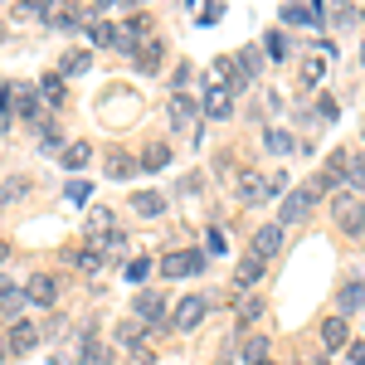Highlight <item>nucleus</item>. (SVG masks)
<instances>
[{
	"label": "nucleus",
	"instance_id": "nucleus-1",
	"mask_svg": "<svg viewBox=\"0 0 365 365\" xmlns=\"http://www.w3.org/2000/svg\"><path fill=\"white\" fill-rule=\"evenodd\" d=\"M205 312H210V302H205L200 292H185V297L170 307V327H175V331H195L200 322H205Z\"/></svg>",
	"mask_w": 365,
	"mask_h": 365
},
{
	"label": "nucleus",
	"instance_id": "nucleus-2",
	"mask_svg": "<svg viewBox=\"0 0 365 365\" xmlns=\"http://www.w3.org/2000/svg\"><path fill=\"white\" fill-rule=\"evenodd\" d=\"M132 317H137L141 327H161V317H166V297H161L156 287H141L137 302H132Z\"/></svg>",
	"mask_w": 365,
	"mask_h": 365
},
{
	"label": "nucleus",
	"instance_id": "nucleus-3",
	"mask_svg": "<svg viewBox=\"0 0 365 365\" xmlns=\"http://www.w3.org/2000/svg\"><path fill=\"white\" fill-rule=\"evenodd\" d=\"M200 268H205V253L200 249H175V253L161 258V273L166 278H185V273H200Z\"/></svg>",
	"mask_w": 365,
	"mask_h": 365
},
{
	"label": "nucleus",
	"instance_id": "nucleus-4",
	"mask_svg": "<svg viewBox=\"0 0 365 365\" xmlns=\"http://www.w3.org/2000/svg\"><path fill=\"white\" fill-rule=\"evenodd\" d=\"M25 297L34 307H54L58 302V278L54 273H29L25 278Z\"/></svg>",
	"mask_w": 365,
	"mask_h": 365
},
{
	"label": "nucleus",
	"instance_id": "nucleus-5",
	"mask_svg": "<svg viewBox=\"0 0 365 365\" xmlns=\"http://www.w3.org/2000/svg\"><path fill=\"white\" fill-rule=\"evenodd\" d=\"M200 108H205V122H229V117H234V98H229L225 83H210Z\"/></svg>",
	"mask_w": 365,
	"mask_h": 365
},
{
	"label": "nucleus",
	"instance_id": "nucleus-6",
	"mask_svg": "<svg viewBox=\"0 0 365 365\" xmlns=\"http://www.w3.org/2000/svg\"><path fill=\"white\" fill-rule=\"evenodd\" d=\"M5 341H10V361H20V356H29V351L39 346V327L20 317V322H15V327L5 331Z\"/></svg>",
	"mask_w": 365,
	"mask_h": 365
},
{
	"label": "nucleus",
	"instance_id": "nucleus-7",
	"mask_svg": "<svg viewBox=\"0 0 365 365\" xmlns=\"http://www.w3.org/2000/svg\"><path fill=\"white\" fill-rule=\"evenodd\" d=\"M312 185H302V190H292V195L282 200V210H278V225L287 229V225H302V220H307V210H312Z\"/></svg>",
	"mask_w": 365,
	"mask_h": 365
},
{
	"label": "nucleus",
	"instance_id": "nucleus-8",
	"mask_svg": "<svg viewBox=\"0 0 365 365\" xmlns=\"http://www.w3.org/2000/svg\"><path fill=\"white\" fill-rule=\"evenodd\" d=\"M166 117H170V132H185V127H190V122L200 117L195 98H185V93H170V98H166Z\"/></svg>",
	"mask_w": 365,
	"mask_h": 365
},
{
	"label": "nucleus",
	"instance_id": "nucleus-9",
	"mask_svg": "<svg viewBox=\"0 0 365 365\" xmlns=\"http://www.w3.org/2000/svg\"><path fill=\"white\" fill-rule=\"evenodd\" d=\"M29 307V297H25V282H20V287H15V282L5 278V273H0V317H15V322H20V312Z\"/></svg>",
	"mask_w": 365,
	"mask_h": 365
},
{
	"label": "nucleus",
	"instance_id": "nucleus-10",
	"mask_svg": "<svg viewBox=\"0 0 365 365\" xmlns=\"http://www.w3.org/2000/svg\"><path fill=\"white\" fill-rule=\"evenodd\" d=\"M93 44H103V49H122V54H132V39H127V29L113 25V20H103V25L93 29Z\"/></svg>",
	"mask_w": 365,
	"mask_h": 365
},
{
	"label": "nucleus",
	"instance_id": "nucleus-11",
	"mask_svg": "<svg viewBox=\"0 0 365 365\" xmlns=\"http://www.w3.org/2000/svg\"><path fill=\"white\" fill-rule=\"evenodd\" d=\"M263 195H268V180L258 170H244L239 175V205H263Z\"/></svg>",
	"mask_w": 365,
	"mask_h": 365
},
{
	"label": "nucleus",
	"instance_id": "nucleus-12",
	"mask_svg": "<svg viewBox=\"0 0 365 365\" xmlns=\"http://www.w3.org/2000/svg\"><path fill=\"white\" fill-rule=\"evenodd\" d=\"M278 249H282V225H263L258 234H253V253H258L263 263H268Z\"/></svg>",
	"mask_w": 365,
	"mask_h": 365
},
{
	"label": "nucleus",
	"instance_id": "nucleus-13",
	"mask_svg": "<svg viewBox=\"0 0 365 365\" xmlns=\"http://www.w3.org/2000/svg\"><path fill=\"white\" fill-rule=\"evenodd\" d=\"M282 20H287V25H302V29H317L327 20V10H322V5H287Z\"/></svg>",
	"mask_w": 365,
	"mask_h": 365
},
{
	"label": "nucleus",
	"instance_id": "nucleus-14",
	"mask_svg": "<svg viewBox=\"0 0 365 365\" xmlns=\"http://www.w3.org/2000/svg\"><path fill=\"white\" fill-rule=\"evenodd\" d=\"M365 307V282H346V287H341V297H336V317H356V312Z\"/></svg>",
	"mask_w": 365,
	"mask_h": 365
},
{
	"label": "nucleus",
	"instance_id": "nucleus-15",
	"mask_svg": "<svg viewBox=\"0 0 365 365\" xmlns=\"http://www.w3.org/2000/svg\"><path fill=\"white\" fill-rule=\"evenodd\" d=\"M103 166H108V180H132V175L141 170V161H137V156H127V151H113Z\"/></svg>",
	"mask_w": 365,
	"mask_h": 365
},
{
	"label": "nucleus",
	"instance_id": "nucleus-16",
	"mask_svg": "<svg viewBox=\"0 0 365 365\" xmlns=\"http://www.w3.org/2000/svg\"><path fill=\"white\" fill-rule=\"evenodd\" d=\"M68 263H73L78 273H103V268H108V258L98 253V244H88V249H73V253H68Z\"/></svg>",
	"mask_w": 365,
	"mask_h": 365
},
{
	"label": "nucleus",
	"instance_id": "nucleus-17",
	"mask_svg": "<svg viewBox=\"0 0 365 365\" xmlns=\"http://www.w3.org/2000/svg\"><path fill=\"white\" fill-rule=\"evenodd\" d=\"M132 210H137L141 220H156V215H166V195H156V190H137V195H132Z\"/></svg>",
	"mask_w": 365,
	"mask_h": 365
},
{
	"label": "nucleus",
	"instance_id": "nucleus-18",
	"mask_svg": "<svg viewBox=\"0 0 365 365\" xmlns=\"http://www.w3.org/2000/svg\"><path fill=\"white\" fill-rule=\"evenodd\" d=\"M234 282H239L244 292H249V287H258V282H263V258H258V253H249V258L234 268Z\"/></svg>",
	"mask_w": 365,
	"mask_h": 365
},
{
	"label": "nucleus",
	"instance_id": "nucleus-19",
	"mask_svg": "<svg viewBox=\"0 0 365 365\" xmlns=\"http://www.w3.org/2000/svg\"><path fill=\"white\" fill-rule=\"evenodd\" d=\"M137 68L141 73H156V68H161V58H166V44H161V39H146V49H137Z\"/></svg>",
	"mask_w": 365,
	"mask_h": 365
},
{
	"label": "nucleus",
	"instance_id": "nucleus-20",
	"mask_svg": "<svg viewBox=\"0 0 365 365\" xmlns=\"http://www.w3.org/2000/svg\"><path fill=\"white\" fill-rule=\"evenodd\" d=\"M93 161V141H68L63 146V170H83Z\"/></svg>",
	"mask_w": 365,
	"mask_h": 365
},
{
	"label": "nucleus",
	"instance_id": "nucleus-21",
	"mask_svg": "<svg viewBox=\"0 0 365 365\" xmlns=\"http://www.w3.org/2000/svg\"><path fill=\"white\" fill-rule=\"evenodd\" d=\"M141 166H146V170H166V166H170V141H146Z\"/></svg>",
	"mask_w": 365,
	"mask_h": 365
},
{
	"label": "nucleus",
	"instance_id": "nucleus-22",
	"mask_svg": "<svg viewBox=\"0 0 365 365\" xmlns=\"http://www.w3.org/2000/svg\"><path fill=\"white\" fill-rule=\"evenodd\" d=\"M15 122H29V127H39V93H34V88L15 98Z\"/></svg>",
	"mask_w": 365,
	"mask_h": 365
},
{
	"label": "nucleus",
	"instance_id": "nucleus-23",
	"mask_svg": "<svg viewBox=\"0 0 365 365\" xmlns=\"http://www.w3.org/2000/svg\"><path fill=\"white\" fill-rule=\"evenodd\" d=\"M39 98H44L49 108H63V73H44V78H39Z\"/></svg>",
	"mask_w": 365,
	"mask_h": 365
},
{
	"label": "nucleus",
	"instance_id": "nucleus-24",
	"mask_svg": "<svg viewBox=\"0 0 365 365\" xmlns=\"http://www.w3.org/2000/svg\"><path fill=\"white\" fill-rule=\"evenodd\" d=\"M88 63H93V58H88L83 49H73V54H63V58H58V73H63V78H83V73H88Z\"/></svg>",
	"mask_w": 365,
	"mask_h": 365
},
{
	"label": "nucleus",
	"instance_id": "nucleus-25",
	"mask_svg": "<svg viewBox=\"0 0 365 365\" xmlns=\"http://www.w3.org/2000/svg\"><path fill=\"white\" fill-rule=\"evenodd\" d=\"M93 244H98V253H103V258H122V253H127V234H122V229H113V234H103V239H93Z\"/></svg>",
	"mask_w": 365,
	"mask_h": 365
},
{
	"label": "nucleus",
	"instance_id": "nucleus-26",
	"mask_svg": "<svg viewBox=\"0 0 365 365\" xmlns=\"http://www.w3.org/2000/svg\"><path fill=\"white\" fill-rule=\"evenodd\" d=\"M113 336L122 341L127 351H141V322H137V317H127V322H117V331H113Z\"/></svg>",
	"mask_w": 365,
	"mask_h": 365
},
{
	"label": "nucleus",
	"instance_id": "nucleus-27",
	"mask_svg": "<svg viewBox=\"0 0 365 365\" xmlns=\"http://www.w3.org/2000/svg\"><path fill=\"white\" fill-rule=\"evenodd\" d=\"M263 146H268V151H273V156H287V151H292V146H297V141L287 137V132H282V127H268V132H263Z\"/></svg>",
	"mask_w": 365,
	"mask_h": 365
},
{
	"label": "nucleus",
	"instance_id": "nucleus-28",
	"mask_svg": "<svg viewBox=\"0 0 365 365\" xmlns=\"http://www.w3.org/2000/svg\"><path fill=\"white\" fill-rule=\"evenodd\" d=\"M88 234H93V239H98V234H113V210H103V205L88 210Z\"/></svg>",
	"mask_w": 365,
	"mask_h": 365
},
{
	"label": "nucleus",
	"instance_id": "nucleus-29",
	"mask_svg": "<svg viewBox=\"0 0 365 365\" xmlns=\"http://www.w3.org/2000/svg\"><path fill=\"white\" fill-rule=\"evenodd\" d=\"M244 361L249 365H268V336H249L244 341Z\"/></svg>",
	"mask_w": 365,
	"mask_h": 365
},
{
	"label": "nucleus",
	"instance_id": "nucleus-30",
	"mask_svg": "<svg viewBox=\"0 0 365 365\" xmlns=\"http://www.w3.org/2000/svg\"><path fill=\"white\" fill-rule=\"evenodd\" d=\"M322 341L336 351L341 341H346V317H327V327H322Z\"/></svg>",
	"mask_w": 365,
	"mask_h": 365
},
{
	"label": "nucleus",
	"instance_id": "nucleus-31",
	"mask_svg": "<svg viewBox=\"0 0 365 365\" xmlns=\"http://www.w3.org/2000/svg\"><path fill=\"white\" fill-rule=\"evenodd\" d=\"M322 73H327V58H322V54H307V58H302V78H307V88L322 83Z\"/></svg>",
	"mask_w": 365,
	"mask_h": 365
},
{
	"label": "nucleus",
	"instance_id": "nucleus-32",
	"mask_svg": "<svg viewBox=\"0 0 365 365\" xmlns=\"http://www.w3.org/2000/svg\"><path fill=\"white\" fill-rule=\"evenodd\" d=\"M151 268H156L151 258H127V282H137V287H141V282L151 278Z\"/></svg>",
	"mask_w": 365,
	"mask_h": 365
},
{
	"label": "nucleus",
	"instance_id": "nucleus-33",
	"mask_svg": "<svg viewBox=\"0 0 365 365\" xmlns=\"http://www.w3.org/2000/svg\"><path fill=\"white\" fill-rule=\"evenodd\" d=\"M29 195V175H10V180H5V205H10V200H25Z\"/></svg>",
	"mask_w": 365,
	"mask_h": 365
},
{
	"label": "nucleus",
	"instance_id": "nucleus-34",
	"mask_svg": "<svg viewBox=\"0 0 365 365\" xmlns=\"http://www.w3.org/2000/svg\"><path fill=\"white\" fill-rule=\"evenodd\" d=\"M258 317H263V302H258V297H249V302L239 307V327H253Z\"/></svg>",
	"mask_w": 365,
	"mask_h": 365
},
{
	"label": "nucleus",
	"instance_id": "nucleus-35",
	"mask_svg": "<svg viewBox=\"0 0 365 365\" xmlns=\"http://www.w3.org/2000/svg\"><path fill=\"white\" fill-rule=\"evenodd\" d=\"M268 58H287V39H282V29L268 34Z\"/></svg>",
	"mask_w": 365,
	"mask_h": 365
},
{
	"label": "nucleus",
	"instance_id": "nucleus-36",
	"mask_svg": "<svg viewBox=\"0 0 365 365\" xmlns=\"http://www.w3.org/2000/svg\"><path fill=\"white\" fill-rule=\"evenodd\" d=\"M336 98H317V117H322V122H336Z\"/></svg>",
	"mask_w": 365,
	"mask_h": 365
},
{
	"label": "nucleus",
	"instance_id": "nucleus-37",
	"mask_svg": "<svg viewBox=\"0 0 365 365\" xmlns=\"http://www.w3.org/2000/svg\"><path fill=\"white\" fill-rule=\"evenodd\" d=\"M205 244H210V253H225V249H229L225 229H210V234H205Z\"/></svg>",
	"mask_w": 365,
	"mask_h": 365
},
{
	"label": "nucleus",
	"instance_id": "nucleus-38",
	"mask_svg": "<svg viewBox=\"0 0 365 365\" xmlns=\"http://www.w3.org/2000/svg\"><path fill=\"white\" fill-rule=\"evenodd\" d=\"M190 73H195V68H190V63H180V68H175V83H170V88H175V93H185V83H190Z\"/></svg>",
	"mask_w": 365,
	"mask_h": 365
},
{
	"label": "nucleus",
	"instance_id": "nucleus-39",
	"mask_svg": "<svg viewBox=\"0 0 365 365\" xmlns=\"http://www.w3.org/2000/svg\"><path fill=\"white\" fill-rule=\"evenodd\" d=\"M68 200H73V205H88V185H83V180L68 185Z\"/></svg>",
	"mask_w": 365,
	"mask_h": 365
},
{
	"label": "nucleus",
	"instance_id": "nucleus-40",
	"mask_svg": "<svg viewBox=\"0 0 365 365\" xmlns=\"http://www.w3.org/2000/svg\"><path fill=\"white\" fill-rule=\"evenodd\" d=\"M200 185H205L200 175H185V180H180V195H200Z\"/></svg>",
	"mask_w": 365,
	"mask_h": 365
},
{
	"label": "nucleus",
	"instance_id": "nucleus-41",
	"mask_svg": "<svg viewBox=\"0 0 365 365\" xmlns=\"http://www.w3.org/2000/svg\"><path fill=\"white\" fill-rule=\"evenodd\" d=\"M331 20H336V25L346 29V25H356V20H361V15H356V10H336V15H331Z\"/></svg>",
	"mask_w": 365,
	"mask_h": 365
},
{
	"label": "nucleus",
	"instance_id": "nucleus-42",
	"mask_svg": "<svg viewBox=\"0 0 365 365\" xmlns=\"http://www.w3.org/2000/svg\"><path fill=\"white\" fill-rule=\"evenodd\" d=\"M287 190V175H268V195H282Z\"/></svg>",
	"mask_w": 365,
	"mask_h": 365
},
{
	"label": "nucleus",
	"instance_id": "nucleus-43",
	"mask_svg": "<svg viewBox=\"0 0 365 365\" xmlns=\"http://www.w3.org/2000/svg\"><path fill=\"white\" fill-rule=\"evenodd\" d=\"M10 361V341H5V331H0V365Z\"/></svg>",
	"mask_w": 365,
	"mask_h": 365
},
{
	"label": "nucleus",
	"instance_id": "nucleus-44",
	"mask_svg": "<svg viewBox=\"0 0 365 365\" xmlns=\"http://www.w3.org/2000/svg\"><path fill=\"white\" fill-rule=\"evenodd\" d=\"M5 258H10V244H5V239H0V263H5Z\"/></svg>",
	"mask_w": 365,
	"mask_h": 365
},
{
	"label": "nucleus",
	"instance_id": "nucleus-45",
	"mask_svg": "<svg viewBox=\"0 0 365 365\" xmlns=\"http://www.w3.org/2000/svg\"><path fill=\"white\" fill-rule=\"evenodd\" d=\"M0 205H5V185H0Z\"/></svg>",
	"mask_w": 365,
	"mask_h": 365
},
{
	"label": "nucleus",
	"instance_id": "nucleus-46",
	"mask_svg": "<svg viewBox=\"0 0 365 365\" xmlns=\"http://www.w3.org/2000/svg\"><path fill=\"white\" fill-rule=\"evenodd\" d=\"M361 63H365V49H361Z\"/></svg>",
	"mask_w": 365,
	"mask_h": 365
},
{
	"label": "nucleus",
	"instance_id": "nucleus-47",
	"mask_svg": "<svg viewBox=\"0 0 365 365\" xmlns=\"http://www.w3.org/2000/svg\"><path fill=\"white\" fill-rule=\"evenodd\" d=\"M361 20H365V10H361Z\"/></svg>",
	"mask_w": 365,
	"mask_h": 365
}]
</instances>
